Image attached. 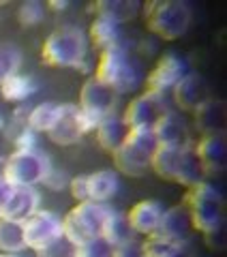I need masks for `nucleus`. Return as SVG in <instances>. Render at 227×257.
Instances as JSON below:
<instances>
[{"label":"nucleus","mask_w":227,"mask_h":257,"mask_svg":"<svg viewBox=\"0 0 227 257\" xmlns=\"http://www.w3.org/2000/svg\"><path fill=\"white\" fill-rule=\"evenodd\" d=\"M94 77L101 84L109 86L116 94H125V92L135 90L142 84L144 73H142L140 60L135 58V54L123 41L116 47H109V50L101 52Z\"/></svg>","instance_id":"1"},{"label":"nucleus","mask_w":227,"mask_h":257,"mask_svg":"<svg viewBox=\"0 0 227 257\" xmlns=\"http://www.w3.org/2000/svg\"><path fill=\"white\" fill-rule=\"evenodd\" d=\"M88 37L77 26H62L54 30L43 43L41 58L47 67H71L86 73L88 62Z\"/></svg>","instance_id":"2"},{"label":"nucleus","mask_w":227,"mask_h":257,"mask_svg":"<svg viewBox=\"0 0 227 257\" xmlns=\"http://www.w3.org/2000/svg\"><path fill=\"white\" fill-rule=\"evenodd\" d=\"M159 148V142L155 138V131L150 126L129 128L125 142L120 144L116 152H111L116 170L131 178H140L150 170V161L155 150Z\"/></svg>","instance_id":"3"},{"label":"nucleus","mask_w":227,"mask_h":257,"mask_svg":"<svg viewBox=\"0 0 227 257\" xmlns=\"http://www.w3.org/2000/svg\"><path fill=\"white\" fill-rule=\"evenodd\" d=\"M144 22L152 35L176 41L191 26V9L182 0H150L144 7Z\"/></svg>","instance_id":"4"},{"label":"nucleus","mask_w":227,"mask_h":257,"mask_svg":"<svg viewBox=\"0 0 227 257\" xmlns=\"http://www.w3.org/2000/svg\"><path fill=\"white\" fill-rule=\"evenodd\" d=\"M111 212L113 208L107 204L90 202V199L88 202H79L62 219V236L75 246L101 238L105 221L109 219Z\"/></svg>","instance_id":"5"},{"label":"nucleus","mask_w":227,"mask_h":257,"mask_svg":"<svg viewBox=\"0 0 227 257\" xmlns=\"http://www.w3.org/2000/svg\"><path fill=\"white\" fill-rule=\"evenodd\" d=\"M182 206L191 216L193 229H199L201 234L225 223V199L221 191L208 182H199L186 189Z\"/></svg>","instance_id":"6"},{"label":"nucleus","mask_w":227,"mask_h":257,"mask_svg":"<svg viewBox=\"0 0 227 257\" xmlns=\"http://www.w3.org/2000/svg\"><path fill=\"white\" fill-rule=\"evenodd\" d=\"M50 170H52L50 157L39 148L15 150L7 159L3 176L11 184H15V187H35V184L43 182V178L50 174Z\"/></svg>","instance_id":"7"},{"label":"nucleus","mask_w":227,"mask_h":257,"mask_svg":"<svg viewBox=\"0 0 227 257\" xmlns=\"http://www.w3.org/2000/svg\"><path fill=\"white\" fill-rule=\"evenodd\" d=\"M94 128L96 122L88 118L79 109V105L67 103V105H60V116L54 122V126L47 131V138L54 144H58V146H71V144H77L86 133L94 131Z\"/></svg>","instance_id":"8"},{"label":"nucleus","mask_w":227,"mask_h":257,"mask_svg":"<svg viewBox=\"0 0 227 257\" xmlns=\"http://www.w3.org/2000/svg\"><path fill=\"white\" fill-rule=\"evenodd\" d=\"M22 229H24L26 248L41 251V248L50 246L58 238H62V219L54 212L37 210L26 221H22Z\"/></svg>","instance_id":"9"},{"label":"nucleus","mask_w":227,"mask_h":257,"mask_svg":"<svg viewBox=\"0 0 227 257\" xmlns=\"http://www.w3.org/2000/svg\"><path fill=\"white\" fill-rule=\"evenodd\" d=\"M169 111L167 107V94L161 92H148L135 96V99L125 107L123 122L129 128H140V126H155V122Z\"/></svg>","instance_id":"10"},{"label":"nucleus","mask_w":227,"mask_h":257,"mask_svg":"<svg viewBox=\"0 0 227 257\" xmlns=\"http://www.w3.org/2000/svg\"><path fill=\"white\" fill-rule=\"evenodd\" d=\"M116 105H118V94L113 92L109 86L101 84L94 75L82 86V92H79V109L90 120H94L96 126H99V122L105 116L116 111Z\"/></svg>","instance_id":"11"},{"label":"nucleus","mask_w":227,"mask_h":257,"mask_svg":"<svg viewBox=\"0 0 227 257\" xmlns=\"http://www.w3.org/2000/svg\"><path fill=\"white\" fill-rule=\"evenodd\" d=\"M184 75H186V62L180 56L167 52L157 60L155 69L146 77V88H148V92L167 94L169 88H174Z\"/></svg>","instance_id":"12"},{"label":"nucleus","mask_w":227,"mask_h":257,"mask_svg":"<svg viewBox=\"0 0 227 257\" xmlns=\"http://www.w3.org/2000/svg\"><path fill=\"white\" fill-rule=\"evenodd\" d=\"M195 155L199 159L204 176H216L225 170L227 163V142L223 133L201 135V140L195 144Z\"/></svg>","instance_id":"13"},{"label":"nucleus","mask_w":227,"mask_h":257,"mask_svg":"<svg viewBox=\"0 0 227 257\" xmlns=\"http://www.w3.org/2000/svg\"><path fill=\"white\" fill-rule=\"evenodd\" d=\"M210 99V86L201 75L186 73L180 82L174 86V103L182 111H195L201 103Z\"/></svg>","instance_id":"14"},{"label":"nucleus","mask_w":227,"mask_h":257,"mask_svg":"<svg viewBox=\"0 0 227 257\" xmlns=\"http://www.w3.org/2000/svg\"><path fill=\"white\" fill-rule=\"evenodd\" d=\"M41 206V195L35 187H15L13 195L9 197V202L0 212V219H9V221H26L30 214H35Z\"/></svg>","instance_id":"15"},{"label":"nucleus","mask_w":227,"mask_h":257,"mask_svg":"<svg viewBox=\"0 0 227 257\" xmlns=\"http://www.w3.org/2000/svg\"><path fill=\"white\" fill-rule=\"evenodd\" d=\"M152 131H155V138L159 142V146L182 148V146H186V144H191L184 120L178 114H174V111H165V114L155 122Z\"/></svg>","instance_id":"16"},{"label":"nucleus","mask_w":227,"mask_h":257,"mask_svg":"<svg viewBox=\"0 0 227 257\" xmlns=\"http://www.w3.org/2000/svg\"><path fill=\"white\" fill-rule=\"evenodd\" d=\"M191 229H193L191 216H189V212H186V208L180 204V206L169 208V210H163V216H161L159 227H157L155 234L174 240V242H178V244H184V240L189 238Z\"/></svg>","instance_id":"17"},{"label":"nucleus","mask_w":227,"mask_h":257,"mask_svg":"<svg viewBox=\"0 0 227 257\" xmlns=\"http://www.w3.org/2000/svg\"><path fill=\"white\" fill-rule=\"evenodd\" d=\"M163 216V206L157 199H142L137 202L127 214L129 225L133 227L135 234H155L159 227V221Z\"/></svg>","instance_id":"18"},{"label":"nucleus","mask_w":227,"mask_h":257,"mask_svg":"<svg viewBox=\"0 0 227 257\" xmlns=\"http://www.w3.org/2000/svg\"><path fill=\"white\" fill-rule=\"evenodd\" d=\"M195 116V126L201 135H214V133H223L225 128V118H227V107L223 101L212 99L204 101L201 105L193 111Z\"/></svg>","instance_id":"19"},{"label":"nucleus","mask_w":227,"mask_h":257,"mask_svg":"<svg viewBox=\"0 0 227 257\" xmlns=\"http://www.w3.org/2000/svg\"><path fill=\"white\" fill-rule=\"evenodd\" d=\"M88 11L94 13L96 18L109 20L120 26V24L137 18V13L142 11V5L137 0H99V3H92L88 7Z\"/></svg>","instance_id":"20"},{"label":"nucleus","mask_w":227,"mask_h":257,"mask_svg":"<svg viewBox=\"0 0 227 257\" xmlns=\"http://www.w3.org/2000/svg\"><path fill=\"white\" fill-rule=\"evenodd\" d=\"M174 182L182 184V187H186V189H191V187H195V184L204 182V172H201V165H199V159L195 155L193 144H186V146L180 148V157H178Z\"/></svg>","instance_id":"21"},{"label":"nucleus","mask_w":227,"mask_h":257,"mask_svg":"<svg viewBox=\"0 0 227 257\" xmlns=\"http://www.w3.org/2000/svg\"><path fill=\"white\" fill-rule=\"evenodd\" d=\"M129 133V126L123 122V116H116V111L109 116H105L99 126H96V142L99 146L107 152H116L120 148V144L125 142Z\"/></svg>","instance_id":"22"},{"label":"nucleus","mask_w":227,"mask_h":257,"mask_svg":"<svg viewBox=\"0 0 227 257\" xmlns=\"http://www.w3.org/2000/svg\"><path fill=\"white\" fill-rule=\"evenodd\" d=\"M101 238L111 248H123V246H129V244L135 242V231H133L131 225H129L125 214H120V212L113 210L109 214V219L105 221V227H103Z\"/></svg>","instance_id":"23"},{"label":"nucleus","mask_w":227,"mask_h":257,"mask_svg":"<svg viewBox=\"0 0 227 257\" xmlns=\"http://www.w3.org/2000/svg\"><path fill=\"white\" fill-rule=\"evenodd\" d=\"M88 37H90V43L99 52H105V50H109V47H116V45H120L125 41L118 24H113L109 20H103V18H94V22L90 24Z\"/></svg>","instance_id":"24"},{"label":"nucleus","mask_w":227,"mask_h":257,"mask_svg":"<svg viewBox=\"0 0 227 257\" xmlns=\"http://www.w3.org/2000/svg\"><path fill=\"white\" fill-rule=\"evenodd\" d=\"M118 191V178L111 170H101L88 176V199L107 204Z\"/></svg>","instance_id":"25"},{"label":"nucleus","mask_w":227,"mask_h":257,"mask_svg":"<svg viewBox=\"0 0 227 257\" xmlns=\"http://www.w3.org/2000/svg\"><path fill=\"white\" fill-rule=\"evenodd\" d=\"M178 157H180V148H172V146H159L152 155L150 161V170L155 172L159 178L174 182V174H176V165H178Z\"/></svg>","instance_id":"26"},{"label":"nucleus","mask_w":227,"mask_h":257,"mask_svg":"<svg viewBox=\"0 0 227 257\" xmlns=\"http://www.w3.org/2000/svg\"><path fill=\"white\" fill-rule=\"evenodd\" d=\"M0 92L7 101H13V103H20V101H26L30 94L37 92V86L30 77L26 75H20L15 73L11 77H7L3 84H0Z\"/></svg>","instance_id":"27"},{"label":"nucleus","mask_w":227,"mask_h":257,"mask_svg":"<svg viewBox=\"0 0 227 257\" xmlns=\"http://www.w3.org/2000/svg\"><path fill=\"white\" fill-rule=\"evenodd\" d=\"M60 116L58 103H41L28 114V128L35 133H47Z\"/></svg>","instance_id":"28"},{"label":"nucleus","mask_w":227,"mask_h":257,"mask_svg":"<svg viewBox=\"0 0 227 257\" xmlns=\"http://www.w3.org/2000/svg\"><path fill=\"white\" fill-rule=\"evenodd\" d=\"M24 248H26V242H24L22 223L0 219V251L15 255V253H22Z\"/></svg>","instance_id":"29"},{"label":"nucleus","mask_w":227,"mask_h":257,"mask_svg":"<svg viewBox=\"0 0 227 257\" xmlns=\"http://www.w3.org/2000/svg\"><path fill=\"white\" fill-rule=\"evenodd\" d=\"M184 244H178L174 240L163 238L159 234H148V238L140 246V257H172L180 251Z\"/></svg>","instance_id":"30"},{"label":"nucleus","mask_w":227,"mask_h":257,"mask_svg":"<svg viewBox=\"0 0 227 257\" xmlns=\"http://www.w3.org/2000/svg\"><path fill=\"white\" fill-rule=\"evenodd\" d=\"M22 67V52L13 43H0V84L15 75Z\"/></svg>","instance_id":"31"},{"label":"nucleus","mask_w":227,"mask_h":257,"mask_svg":"<svg viewBox=\"0 0 227 257\" xmlns=\"http://www.w3.org/2000/svg\"><path fill=\"white\" fill-rule=\"evenodd\" d=\"M111 255H113V248L103 238H96L86 244L75 246V255L73 257H111Z\"/></svg>","instance_id":"32"},{"label":"nucleus","mask_w":227,"mask_h":257,"mask_svg":"<svg viewBox=\"0 0 227 257\" xmlns=\"http://www.w3.org/2000/svg\"><path fill=\"white\" fill-rule=\"evenodd\" d=\"M18 20L22 26H37L39 22H43V5L37 3V0L24 3L18 11Z\"/></svg>","instance_id":"33"},{"label":"nucleus","mask_w":227,"mask_h":257,"mask_svg":"<svg viewBox=\"0 0 227 257\" xmlns=\"http://www.w3.org/2000/svg\"><path fill=\"white\" fill-rule=\"evenodd\" d=\"M73 255H75V244H71L64 236L52 242L50 246L37 251V257H73Z\"/></svg>","instance_id":"34"},{"label":"nucleus","mask_w":227,"mask_h":257,"mask_svg":"<svg viewBox=\"0 0 227 257\" xmlns=\"http://www.w3.org/2000/svg\"><path fill=\"white\" fill-rule=\"evenodd\" d=\"M204 242L208 248H212V251H223L225 248V223L218 225V227L210 229L204 234Z\"/></svg>","instance_id":"35"},{"label":"nucleus","mask_w":227,"mask_h":257,"mask_svg":"<svg viewBox=\"0 0 227 257\" xmlns=\"http://www.w3.org/2000/svg\"><path fill=\"white\" fill-rule=\"evenodd\" d=\"M69 189L71 195L79 202H88V176H75V178L69 180Z\"/></svg>","instance_id":"36"},{"label":"nucleus","mask_w":227,"mask_h":257,"mask_svg":"<svg viewBox=\"0 0 227 257\" xmlns=\"http://www.w3.org/2000/svg\"><path fill=\"white\" fill-rule=\"evenodd\" d=\"M43 184L47 189H52V191H62L69 184V176L64 174L62 170H54V167H52L50 174L43 178Z\"/></svg>","instance_id":"37"},{"label":"nucleus","mask_w":227,"mask_h":257,"mask_svg":"<svg viewBox=\"0 0 227 257\" xmlns=\"http://www.w3.org/2000/svg\"><path fill=\"white\" fill-rule=\"evenodd\" d=\"M15 148L18 150H32V148H37V138H35V131H30V128H24L22 133L15 135Z\"/></svg>","instance_id":"38"},{"label":"nucleus","mask_w":227,"mask_h":257,"mask_svg":"<svg viewBox=\"0 0 227 257\" xmlns=\"http://www.w3.org/2000/svg\"><path fill=\"white\" fill-rule=\"evenodd\" d=\"M13 189H15V184H11L3 174H0V212H3V208L7 206L9 197L13 195Z\"/></svg>","instance_id":"39"},{"label":"nucleus","mask_w":227,"mask_h":257,"mask_svg":"<svg viewBox=\"0 0 227 257\" xmlns=\"http://www.w3.org/2000/svg\"><path fill=\"white\" fill-rule=\"evenodd\" d=\"M111 257H140V253L135 251L133 244H129V246H123V248H113Z\"/></svg>","instance_id":"40"},{"label":"nucleus","mask_w":227,"mask_h":257,"mask_svg":"<svg viewBox=\"0 0 227 257\" xmlns=\"http://www.w3.org/2000/svg\"><path fill=\"white\" fill-rule=\"evenodd\" d=\"M47 7H50L52 11H62V9H67V7H69V3H67V0H54V3H50Z\"/></svg>","instance_id":"41"},{"label":"nucleus","mask_w":227,"mask_h":257,"mask_svg":"<svg viewBox=\"0 0 227 257\" xmlns=\"http://www.w3.org/2000/svg\"><path fill=\"white\" fill-rule=\"evenodd\" d=\"M172 257H193V255H191V253H189V251H186V248L182 246V248H180V251H178L176 255H172Z\"/></svg>","instance_id":"42"},{"label":"nucleus","mask_w":227,"mask_h":257,"mask_svg":"<svg viewBox=\"0 0 227 257\" xmlns=\"http://www.w3.org/2000/svg\"><path fill=\"white\" fill-rule=\"evenodd\" d=\"M0 257H15V255H13V253H3Z\"/></svg>","instance_id":"43"},{"label":"nucleus","mask_w":227,"mask_h":257,"mask_svg":"<svg viewBox=\"0 0 227 257\" xmlns=\"http://www.w3.org/2000/svg\"><path fill=\"white\" fill-rule=\"evenodd\" d=\"M0 128H3V118H0Z\"/></svg>","instance_id":"44"}]
</instances>
